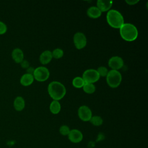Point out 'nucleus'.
<instances>
[{
	"label": "nucleus",
	"mask_w": 148,
	"mask_h": 148,
	"mask_svg": "<svg viewBox=\"0 0 148 148\" xmlns=\"http://www.w3.org/2000/svg\"><path fill=\"white\" fill-rule=\"evenodd\" d=\"M47 91L50 97L58 101L61 99L66 94V88L64 85L57 81H53L49 83Z\"/></svg>",
	"instance_id": "1"
},
{
	"label": "nucleus",
	"mask_w": 148,
	"mask_h": 148,
	"mask_svg": "<svg viewBox=\"0 0 148 148\" xmlns=\"http://www.w3.org/2000/svg\"><path fill=\"white\" fill-rule=\"evenodd\" d=\"M121 37L127 42L135 40L138 35L136 27L131 23H124L119 28Z\"/></svg>",
	"instance_id": "2"
},
{
	"label": "nucleus",
	"mask_w": 148,
	"mask_h": 148,
	"mask_svg": "<svg viewBox=\"0 0 148 148\" xmlns=\"http://www.w3.org/2000/svg\"><path fill=\"white\" fill-rule=\"evenodd\" d=\"M106 21L108 24L113 28H120L124 23L122 14L117 10L111 9L106 14Z\"/></svg>",
	"instance_id": "3"
},
{
	"label": "nucleus",
	"mask_w": 148,
	"mask_h": 148,
	"mask_svg": "<svg viewBox=\"0 0 148 148\" xmlns=\"http://www.w3.org/2000/svg\"><path fill=\"white\" fill-rule=\"evenodd\" d=\"M122 76L117 70L111 69L106 75V82L111 88H116L121 83Z\"/></svg>",
	"instance_id": "4"
},
{
	"label": "nucleus",
	"mask_w": 148,
	"mask_h": 148,
	"mask_svg": "<svg viewBox=\"0 0 148 148\" xmlns=\"http://www.w3.org/2000/svg\"><path fill=\"white\" fill-rule=\"evenodd\" d=\"M99 75L96 69H89L86 70L82 75V78L85 83H92L97 82L99 79Z\"/></svg>",
	"instance_id": "5"
},
{
	"label": "nucleus",
	"mask_w": 148,
	"mask_h": 148,
	"mask_svg": "<svg viewBox=\"0 0 148 148\" xmlns=\"http://www.w3.org/2000/svg\"><path fill=\"white\" fill-rule=\"evenodd\" d=\"M50 75L48 69L45 66H39L35 69L33 76L34 79L38 82H44L46 80Z\"/></svg>",
	"instance_id": "6"
},
{
	"label": "nucleus",
	"mask_w": 148,
	"mask_h": 148,
	"mask_svg": "<svg viewBox=\"0 0 148 148\" xmlns=\"http://www.w3.org/2000/svg\"><path fill=\"white\" fill-rule=\"evenodd\" d=\"M73 43L77 49L84 48L87 44V39L85 35L82 32H76L73 36Z\"/></svg>",
	"instance_id": "7"
},
{
	"label": "nucleus",
	"mask_w": 148,
	"mask_h": 148,
	"mask_svg": "<svg viewBox=\"0 0 148 148\" xmlns=\"http://www.w3.org/2000/svg\"><path fill=\"white\" fill-rule=\"evenodd\" d=\"M79 117L83 121H90L92 116L91 109L86 105H83L79 107L77 111Z\"/></svg>",
	"instance_id": "8"
},
{
	"label": "nucleus",
	"mask_w": 148,
	"mask_h": 148,
	"mask_svg": "<svg viewBox=\"0 0 148 148\" xmlns=\"http://www.w3.org/2000/svg\"><path fill=\"white\" fill-rule=\"evenodd\" d=\"M108 65L113 70L117 71L123 66L124 61L120 57L113 56L109 60Z\"/></svg>",
	"instance_id": "9"
},
{
	"label": "nucleus",
	"mask_w": 148,
	"mask_h": 148,
	"mask_svg": "<svg viewBox=\"0 0 148 148\" xmlns=\"http://www.w3.org/2000/svg\"><path fill=\"white\" fill-rule=\"evenodd\" d=\"M68 138L71 142L77 143L82 140L83 136L81 131L77 129H73L70 130V132L68 135Z\"/></svg>",
	"instance_id": "10"
},
{
	"label": "nucleus",
	"mask_w": 148,
	"mask_h": 148,
	"mask_svg": "<svg viewBox=\"0 0 148 148\" xmlns=\"http://www.w3.org/2000/svg\"><path fill=\"white\" fill-rule=\"evenodd\" d=\"M113 2L110 1L98 0L97 2V8L101 12L109 11L112 6Z\"/></svg>",
	"instance_id": "11"
},
{
	"label": "nucleus",
	"mask_w": 148,
	"mask_h": 148,
	"mask_svg": "<svg viewBox=\"0 0 148 148\" xmlns=\"http://www.w3.org/2000/svg\"><path fill=\"white\" fill-rule=\"evenodd\" d=\"M12 57L16 63H21L24 60V53L19 48H16L12 51Z\"/></svg>",
	"instance_id": "12"
},
{
	"label": "nucleus",
	"mask_w": 148,
	"mask_h": 148,
	"mask_svg": "<svg viewBox=\"0 0 148 148\" xmlns=\"http://www.w3.org/2000/svg\"><path fill=\"white\" fill-rule=\"evenodd\" d=\"M52 54L49 50H45L41 53L39 57V61L42 64L45 65L49 63L52 60Z\"/></svg>",
	"instance_id": "13"
},
{
	"label": "nucleus",
	"mask_w": 148,
	"mask_h": 148,
	"mask_svg": "<svg viewBox=\"0 0 148 148\" xmlns=\"http://www.w3.org/2000/svg\"><path fill=\"white\" fill-rule=\"evenodd\" d=\"M34 80V78L32 75L29 73L24 74L20 78V83L24 86H28L31 85Z\"/></svg>",
	"instance_id": "14"
},
{
	"label": "nucleus",
	"mask_w": 148,
	"mask_h": 148,
	"mask_svg": "<svg viewBox=\"0 0 148 148\" xmlns=\"http://www.w3.org/2000/svg\"><path fill=\"white\" fill-rule=\"evenodd\" d=\"M101 12L97 6H91L87 9V16L92 18H97L101 15Z\"/></svg>",
	"instance_id": "15"
},
{
	"label": "nucleus",
	"mask_w": 148,
	"mask_h": 148,
	"mask_svg": "<svg viewBox=\"0 0 148 148\" xmlns=\"http://www.w3.org/2000/svg\"><path fill=\"white\" fill-rule=\"evenodd\" d=\"M13 106L14 109L17 111H21L25 107V101L22 97H17L13 102Z\"/></svg>",
	"instance_id": "16"
},
{
	"label": "nucleus",
	"mask_w": 148,
	"mask_h": 148,
	"mask_svg": "<svg viewBox=\"0 0 148 148\" xmlns=\"http://www.w3.org/2000/svg\"><path fill=\"white\" fill-rule=\"evenodd\" d=\"M49 109L53 114H58L61 110V104L58 101L53 100L50 105Z\"/></svg>",
	"instance_id": "17"
},
{
	"label": "nucleus",
	"mask_w": 148,
	"mask_h": 148,
	"mask_svg": "<svg viewBox=\"0 0 148 148\" xmlns=\"http://www.w3.org/2000/svg\"><path fill=\"white\" fill-rule=\"evenodd\" d=\"M84 84H85V82L83 80V78L81 77H76L72 80V85L75 88H82Z\"/></svg>",
	"instance_id": "18"
},
{
	"label": "nucleus",
	"mask_w": 148,
	"mask_h": 148,
	"mask_svg": "<svg viewBox=\"0 0 148 148\" xmlns=\"http://www.w3.org/2000/svg\"><path fill=\"white\" fill-rule=\"evenodd\" d=\"M83 91L87 94H92L95 91V87L92 83H85L83 86Z\"/></svg>",
	"instance_id": "19"
},
{
	"label": "nucleus",
	"mask_w": 148,
	"mask_h": 148,
	"mask_svg": "<svg viewBox=\"0 0 148 148\" xmlns=\"http://www.w3.org/2000/svg\"><path fill=\"white\" fill-rule=\"evenodd\" d=\"M90 121L95 126H100L103 123V119L99 116H94L91 117Z\"/></svg>",
	"instance_id": "20"
},
{
	"label": "nucleus",
	"mask_w": 148,
	"mask_h": 148,
	"mask_svg": "<svg viewBox=\"0 0 148 148\" xmlns=\"http://www.w3.org/2000/svg\"><path fill=\"white\" fill-rule=\"evenodd\" d=\"M52 57L56 59H59L61 58L64 55V51L62 49L57 48L54 49L52 52Z\"/></svg>",
	"instance_id": "21"
},
{
	"label": "nucleus",
	"mask_w": 148,
	"mask_h": 148,
	"mask_svg": "<svg viewBox=\"0 0 148 148\" xmlns=\"http://www.w3.org/2000/svg\"><path fill=\"white\" fill-rule=\"evenodd\" d=\"M70 129L69 127L66 125H63L62 126L60 127V133L64 136H68V135L69 134V132H70Z\"/></svg>",
	"instance_id": "22"
},
{
	"label": "nucleus",
	"mask_w": 148,
	"mask_h": 148,
	"mask_svg": "<svg viewBox=\"0 0 148 148\" xmlns=\"http://www.w3.org/2000/svg\"><path fill=\"white\" fill-rule=\"evenodd\" d=\"M97 72L98 73L99 76H106L108 73V69L105 67V66H100L98 68V69L97 70Z\"/></svg>",
	"instance_id": "23"
},
{
	"label": "nucleus",
	"mask_w": 148,
	"mask_h": 148,
	"mask_svg": "<svg viewBox=\"0 0 148 148\" xmlns=\"http://www.w3.org/2000/svg\"><path fill=\"white\" fill-rule=\"evenodd\" d=\"M7 26L2 21H0V35H2L6 33L7 31Z\"/></svg>",
	"instance_id": "24"
},
{
	"label": "nucleus",
	"mask_w": 148,
	"mask_h": 148,
	"mask_svg": "<svg viewBox=\"0 0 148 148\" xmlns=\"http://www.w3.org/2000/svg\"><path fill=\"white\" fill-rule=\"evenodd\" d=\"M29 64L27 60H23L21 62V66L23 68H27V69L29 67Z\"/></svg>",
	"instance_id": "25"
},
{
	"label": "nucleus",
	"mask_w": 148,
	"mask_h": 148,
	"mask_svg": "<svg viewBox=\"0 0 148 148\" xmlns=\"http://www.w3.org/2000/svg\"><path fill=\"white\" fill-rule=\"evenodd\" d=\"M126 3L130 5H134L139 2V0H126Z\"/></svg>",
	"instance_id": "26"
},
{
	"label": "nucleus",
	"mask_w": 148,
	"mask_h": 148,
	"mask_svg": "<svg viewBox=\"0 0 148 148\" xmlns=\"http://www.w3.org/2000/svg\"><path fill=\"white\" fill-rule=\"evenodd\" d=\"M34 70H35V69L34 68H32V67H28L27 68V73H29V74H31V75H33Z\"/></svg>",
	"instance_id": "27"
}]
</instances>
